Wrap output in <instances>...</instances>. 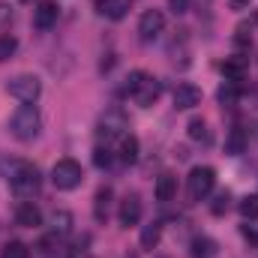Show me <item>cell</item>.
Wrapping results in <instances>:
<instances>
[{
	"label": "cell",
	"instance_id": "6da1fadb",
	"mask_svg": "<svg viewBox=\"0 0 258 258\" xmlns=\"http://www.w3.org/2000/svg\"><path fill=\"white\" fill-rule=\"evenodd\" d=\"M6 180H9L12 192L18 195V198H33V195L39 192V186H42V174L30 162H12L6 168Z\"/></svg>",
	"mask_w": 258,
	"mask_h": 258
},
{
	"label": "cell",
	"instance_id": "7a4b0ae2",
	"mask_svg": "<svg viewBox=\"0 0 258 258\" xmlns=\"http://www.w3.org/2000/svg\"><path fill=\"white\" fill-rule=\"evenodd\" d=\"M39 129H42V117H39L36 105H21V108L12 111V117H9V132H12L18 141H33V138L39 135Z\"/></svg>",
	"mask_w": 258,
	"mask_h": 258
},
{
	"label": "cell",
	"instance_id": "3957f363",
	"mask_svg": "<svg viewBox=\"0 0 258 258\" xmlns=\"http://www.w3.org/2000/svg\"><path fill=\"white\" fill-rule=\"evenodd\" d=\"M6 93L12 96V99H18V102H24V105H30V102H36L39 99V93H42V81L36 78V75H15V78H9L6 81Z\"/></svg>",
	"mask_w": 258,
	"mask_h": 258
},
{
	"label": "cell",
	"instance_id": "277c9868",
	"mask_svg": "<svg viewBox=\"0 0 258 258\" xmlns=\"http://www.w3.org/2000/svg\"><path fill=\"white\" fill-rule=\"evenodd\" d=\"M81 180H84V171H81V165H78L75 159H60V162H54V168H51V183H54L60 192L78 189Z\"/></svg>",
	"mask_w": 258,
	"mask_h": 258
},
{
	"label": "cell",
	"instance_id": "5b68a950",
	"mask_svg": "<svg viewBox=\"0 0 258 258\" xmlns=\"http://www.w3.org/2000/svg\"><path fill=\"white\" fill-rule=\"evenodd\" d=\"M213 186H216V171L210 165H198V168L189 171V177H186L189 201H204L207 195L213 192Z\"/></svg>",
	"mask_w": 258,
	"mask_h": 258
},
{
	"label": "cell",
	"instance_id": "8992f818",
	"mask_svg": "<svg viewBox=\"0 0 258 258\" xmlns=\"http://www.w3.org/2000/svg\"><path fill=\"white\" fill-rule=\"evenodd\" d=\"M126 129H129V117L123 114V108H108V111L99 117V123H96L99 138H105V141H111V138H123Z\"/></svg>",
	"mask_w": 258,
	"mask_h": 258
},
{
	"label": "cell",
	"instance_id": "52a82bcc",
	"mask_svg": "<svg viewBox=\"0 0 258 258\" xmlns=\"http://www.w3.org/2000/svg\"><path fill=\"white\" fill-rule=\"evenodd\" d=\"M162 30H165V15H162L159 9H147V12L138 18V36H141L144 42H153Z\"/></svg>",
	"mask_w": 258,
	"mask_h": 258
},
{
	"label": "cell",
	"instance_id": "ba28073f",
	"mask_svg": "<svg viewBox=\"0 0 258 258\" xmlns=\"http://www.w3.org/2000/svg\"><path fill=\"white\" fill-rule=\"evenodd\" d=\"M57 15H60V6L54 0H39V6L33 9V27L36 30H51L57 24Z\"/></svg>",
	"mask_w": 258,
	"mask_h": 258
},
{
	"label": "cell",
	"instance_id": "9c48e42d",
	"mask_svg": "<svg viewBox=\"0 0 258 258\" xmlns=\"http://www.w3.org/2000/svg\"><path fill=\"white\" fill-rule=\"evenodd\" d=\"M171 99H174V108H177V111H189L195 105H201V90L186 81V84H177V87H174V96H171Z\"/></svg>",
	"mask_w": 258,
	"mask_h": 258
},
{
	"label": "cell",
	"instance_id": "30bf717a",
	"mask_svg": "<svg viewBox=\"0 0 258 258\" xmlns=\"http://www.w3.org/2000/svg\"><path fill=\"white\" fill-rule=\"evenodd\" d=\"M132 3H135V0H96V12H99L102 18H108V21H120V18L129 15Z\"/></svg>",
	"mask_w": 258,
	"mask_h": 258
},
{
	"label": "cell",
	"instance_id": "8fae6325",
	"mask_svg": "<svg viewBox=\"0 0 258 258\" xmlns=\"http://www.w3.org/2000/svg\"><path fill=\"white\" fill-rule=\"evenodd\" d=\"M117 219H120V225L129 228V225H138V219H141V198L135 192H129L123 201H120V210H117Z\"/></svg>",
	"mask_w": 258,
	"mask_h": 258
},
{
	"label": "cell",
	"instance_id": "7c38bea8",
	"mask_svg": "<svg viewBox=\"0 0 258 258\" xmlns=\"http://www.w3.org/2000/svg\"><path fill=\"white\" fill-rule=\"evenodd\" d=\"M159 93H162V84H159L153 75H147V78L138 84V90L132 93V99H135L138 105H144V108H147V105H153V102L159 99Z\"/></svg>",
	"mask_w": 258,
	"mask_h": 258
},
{
	"label": "cell",
	"instance_id": "4fadbf2b",
	"mask_svg": "<svg viewBox=\"0 0 258 258\" xmlns=\"http://www.w3.org/2000/svg\"><path fill=\"white\" fill-rule=\"evenodd\" d=\"M15 222L21 228H36V225H42V213H39V207L33 201H21L15 207Z\"/></svg>",
	"mask_w": 258,
	"mask_h": 258
},
{
	"label": "cell",
	"instance_id": "5bb4252c",
	"mask_svg": "<svg viewBox=\"0 0 258 258\" xmlns=\"http://www.w3.org/2000/svg\"><path fill=\"white\" fill-rule=\"evenodd\" d=\"M246 72H249V60L240 57V54H234V57H228V60L222 63V75H225V81L240 84V81L246 78Z\"/></svg>",
	"mask_w": 258,
	"mask_h": 258
},
{
	"label": "cell",
	"instance_id": "9a60e30c",
	"mask_svg": "<svg viewBox=\"0 0 258 258\" xmlns=\"http://www.w3.org/2000/svg\"><path fill=\"white\" fill-rule=\"evenodd\" d=\"M177 195V177L174 174H159L156 177V201H174Z\"/></svg>",
	"mask_w": 258,
	"mask_h": 258
},
{
	"label": "cell",
	"instance_id": "2e32d148",
	"mask_svg": "<svg viewBox=\"0 0 258 258\" xmlns=\"http://www.w3.org/2000/svg\"><path fill=\"white\" fill-rule=\"evenodd\" d=\"M246 141H249L246 129L234 126V129H231V135H228V141H225V153H228V156H240V153L246 150Z\"/></svg>",
	"mask_w": 258,
	"mask_h": 258
},
{
	"label": "cell",
	"instance_id": "e0dca14e",
	"mask_svg": "<svg viewBox=\"0 0 258 258\" xmlns=\"http://www.w3.org/2000/svg\"><path fill=\"white\" fill-rule=\"evenodd\" d=\"M111 186H99L96 189V198H93V216L96 222H105L108 219V201H111Z\"/></svg>",
	"mask_w": 258,
	"mask_h": 258
},
{
	"label": "cell",
	"instance_id": "ac0fdd59",
	"mask_svg": "<svg viewBox=\"0 0 258 258\" xmlns=\"http://www.w3.org/2000/svg\"><path fill=\"white\" fill-rule=\"evenodd\" d=\"M162 240V225L159 222H150L141 228V249H156Z\"/></svg>",
	"mask_w": 258,
	"mask_h": 258
},
{
	"label": "cell",
	"instance_id": "d6986e66",
	"mask_svg": "<svg viewBox=\"0 0 258 258\" xmlns=\"http://www.w3.org/2000/svg\"><path fill=\"white\" fill-rule=\"evenodd\" d=\"M189 255H192V258H213V255H216V243H213L210 237H195Z\"/></svg>",
	"mask_w": 258,
	"mask_h": 258
},
{
	"label": "cell",
	"instance_id": "ffe728a7",
	"mask_svg": "<svg viewBox=\"0 0 258 258\" xmlns=\"http://www.w3.org/2000/svg\"><path fill=\"white\" fill-rule=\"evenodd\" d=\"M186 132H189V138H192V141H201V144H210V141H213L210 129H207V123H204L201 117H195V120H189V126H186Z\"/></svg>",
	"mask_w": 258,
	"mask_h": 258
},
{
	"label": "cell",
	"instance_id": "44dd1931",
	"mask_svg": "<svg viewBox=\"0 0 258 258\" xmlns=\"http://www.w3.org/2000/svg\"><path fill=\"white\" fill-rule=\"evenodd\" d=\"M51 231L54 234H69L72 231V213L69 210H54L51 213Z\"/></svg>",
	"mask_w": 258,
	"mask_h": 258
},
{
	"label": "cell",
	"instance_id": "7402d4cb",
	"mask_svg": "<svg viewBox=\"0 0 258 258\" xmlns=\"http://www.w3.org/2000/svg\"><path fill=\"white\" fill-rule=\"evenodd\" d=\"M120 159H123L126 165H132V162L138 159V138H135V135H123V138H120Z\"/></svg>",
	"mask_w": 258,
	"mask_h": 258
},
{
	"label": "cell",
	"instance_id": "603a6c76",
	"mask_svg": "<svg viewBox=\"0 0 258 258\" xmlns=\"http://www.w3.org/2000/svg\"><path fill=\"white\" fill-rule=\"evenodd\" d=\"M219 105H237V99H240V84H234V81H225L222 87H219Z\"/></svg>",
	"mask_w": 258,
	"mask_h": 258
},
{
	"label": "cell",
	"instance_id": "cb8c5ba5",
	"mask_svg": "<svg viewBox=\"0 0 258 258\" xmlns=\"http://www.w3.org/2000/svg\"><path fill=\"white\" fill-rule=\"evenodd\" d=\"M144 78H147V72H141V69L129 72V75H126V81H123V87H120V93H123V96H132V93L138 90V84H141Z\"/></svg>",
	"mask_w": 258,
	"mask_h": 258
},
{
	"label": "cell",
	"instance_id": "d4e9b609",
	"mask_svg": "<svg viewBox=\"0 0 258 258\" xmlns=\"http://www.w3.org/2000/svg\"><path fill=\"white\" fill-rule=\"evenodd\" d=\"M15 48H18V39H15L12 33H3V36H0V63L9 60V57L15 54Z\"/></svg>",
	"mask_w": 258,
	"mask_h": 258
},
{
	"label": "cell",
	"instance_id": "484cf974",
	"mask_svg": "<svg viewBox=\"0 0 258 258\" xmlns=\"http://www.w3.org/2000/svg\"><path fill=\"white\" fill-rule=\"evenodd\" d=\"M0 258H30V249H27L24 243L12 240V243H6V246H3V252H0Z\"/></svg>",
	"mask_w": 258,
	"mask_h": 258
},
{
	"label": "cell",
	"instance_id": "4316f807",
	"mask_svg": "<svg viewBox=\"0 0 258 258\" xmlns=\"http://www.w3.org/2000/svg\"><path fill=\"white\" fill-rule=\"evenodd\" d=\"M240 216L243 219H258V195H246L240 201Z\"/></svg>",
	"mask_w": 258,
	"mask_h": 258
},
{
	"label": "cell",
	"instance_id": "83f0119b",
	"mask_svg": "<svg viewBox=\"0 0 258 258\" xmlns=\"http://www.w3.org/2000/svg\"><path fill=\"white\" fill-rule=\"evenodd\" d=\"M93 162H96V168H108L111 165V150L108 147H96L93 150Z\"/></svg>",
	"mask_w": 258,
	"mask_h": 258
},
{
	"label": "cell",
	"instance_id": "f1b7e54d",
	"mask_svg": "<svg viewBox=\"0 0 258 258\" xmlns=\"http://www.w3.org/2000/svg\"><path fill=\"white\" fill-rule=\"evenodd\" d=\"M228 201H231V195L219 192V195H216V201H213V207H210V213H213V216H222V213L228 210Z\"/></svg>",
	"mask_w": 258,
	"mask_h": 258
},
{
	"label": "cell",
	"instance_id": "f546056e",
	"mask_svg": "<svg viewBox=\"0 0 258 258\" xmlns=\"http://www.w3.org/2000/svg\"><path fill=\"white\" fill-rule=\"evenodd\" d=\"M168 9L174 15H186L189 12V0H168Z\"/></svg>",
	"mask_w": 258,
	"mask_h": 258
},
{
	"label": "cell",
	"instance_id": "4dcf8cb0",
	"mask_svg": "<svg viewBox=\"0 0 258 258\" xmlns=\"http://www.w3.org/2000/svg\"><path fill=\"white\" fill-rule=\"evenodd\" d=\"M12 21V6L9 3H0V27H6Z\"/></svg>",
	"mask_w": 258,
	"mask_h": 258
},
{
	"label": "cell",
	"instance_id": "1f68e13d",
	"mask_svg": "<svg viewBox=\"0 0 258 258\" xmlns=\"http://www.w3.org/2000/svg\"><path fill=\"white\" fill-rule=\"evenodd\" d=\"M234 42H237V45H246V42H249V33H246V27H237V36H234Z\"/></svg>",
	"mask_w": 258,
	"mask_h": 258
},
{
	"label": "cell",
	"instance_id": "d6a6232c",
	"mask_svg": "<svg viewBox=\"0 0 258 258\" xmlns=\"http://www.w3.org/2000/svg\"><path fill=\"white\" fill-rule=\"evenodd\" d=\"M243 3H246V0H234V9H240V6H243Z\"/></svg>",
	"mask_w": 258,
	"mask_h": 258
}]
</instances>
